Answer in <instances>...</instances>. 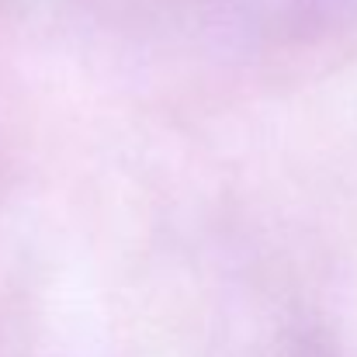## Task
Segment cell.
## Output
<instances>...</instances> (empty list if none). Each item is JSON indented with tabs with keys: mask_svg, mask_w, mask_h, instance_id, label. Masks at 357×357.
<instances>
[{
	"mask_svg": "<svg viewBox=\"0 0 357 357\" xmlns=\"http://www.w3.org/2000/svg\"><path fill=\"white\" fill-rule=\"evenodd\" d=\"M319 7H333V10H357V0H316Z\"/></svg>",
	"mask_w": 357,
	"mask_h": 357,
	"instance_id": "obj_1",
	"label": "cell"
}]
</instances>
